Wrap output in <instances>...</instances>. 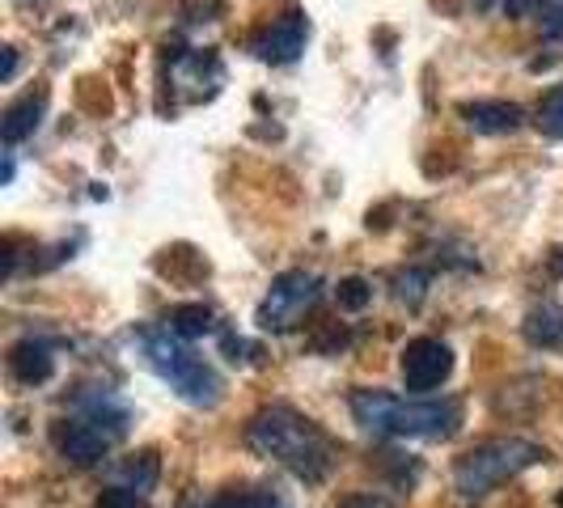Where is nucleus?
<instances>
[{
	"label": "nucleus",
	"mask_w": 563,
	"mask_h": 508,
	"mask_svg": "<svg viewBox=\"0 0 563 508\" xmlns=\"http://www.w3.org/2000/svg\"><path fill=\"white\" fill-rule=\"evenodd\" d=\"M335 297L343 310H365L368 301H373V284L361 280V276H347V280H339Z\"/></svg>",
	"instance_id": "17"
},
{
	"label": "nucleus",
	"mask_w": 563,
	"mask_h": 508,
	"mask_svg": "<svg viewBox=\"0 0 563 508\" xmlns=\"http://www.w3.org/2000/svg\"><path fill=\"white\" fill-rule=\"evenodd\" d=\"M43 111H47V89H34L26 98L9 102L4 114H0V136H4V144H22L26 136H34V128L43 123Z\"/></svg>",
	"instance_id": "12"
},
{
	"label": "nucleus",
	"mask_w": 563,
	"mask_h": 508,
	"mask_svg": "<svg viewBox=\"0 0 563 508\" xmlns=\"http://www.w3.org/2000/svg\"><path fill=\"white\" fill-rule=\"evenodd\" d=\"M395 284H398V301H407V306H420L423 288H428V276L411 267V272H398Z\"/></svg>",
	"instance_id": "18"
},
{
	"label": "nucleus",
	"mask_w": 563,
	"mask_h": 508,
	"mask_svg": "<svg viewBox=\"0 0 563 508\" xmlns=\"http://www.w3.org/2000/svg\"><path fill=\"white\" fill-rule=\"evenodd\" d=\"M462 119H466V128H475L483 136H508V132H517L526 123V111L517 102H500L496 98V102H466Z\"/></svg>",
	"instance_id": "11"
},
{
	"label": "nucleus",
	"mask_w": 563,
	"mask_h": 508,
	"mask_svg": "<svg viewBox=\"0 0 563 508\" xmlns=\"http://www.w3.org/2000/svg\"><path fill=\"white\" fill-rule=\"evenodd\" d=\"M166 327L183 339H203V335H212V331H217V318H212L208 306L191 301V306H174V310L166 313Z\"/></svg>",
	"instance_id": "14"
},
{
	"label": "nucleus",
	"mask_w": 563,
	"mask_h": 508,
	"mask_svg": "<svg viewBox=\"0 0 563 508\" xmlns=\"http://www.w3.org/2000/svg\"><path fill=\"white\" fill-rule=\"evenodd\" d=\"M141 343H144V356H148L153 373H157L162 382H169V390L178 398H187V402H196V407H217V402H221V390H225V386H221L217 368L208 365L203 356H196L183 335H174L169 327H162V331H144Z\"/></svg>",
	"instance_id": "5"
},
{
	"label": "nucleus",
	"mask_w": 563,
	"mask_h": 508,
	"mask_svg": "<svg viewBox=\"0 0 563 508\" xmlns=\"http://www.w3.org/2000/svg\"><path fill=\"white\" fill-rule=\"evenodd\" d=\"M183 508H288L272 487H221L183 496Z\"/></svg>",
	"instance_id": "10"
},
{
	"label": "nucleus",
	"mask_w": 563,
	"mask_h": 508,
	"mask_svg": "<svg viewBox=\"0 0 563 508\" xmlns=\"http://www.w3.org/2000/svg\"><path fill=\"white\" fill-rule=\"evenodd\" d=\"M9 373L22 382V386H43L52 373H56V356H52V343L43 339H22L9 347Z\"/></svg>",
	"instance_id": "9"
},
{
	"label": "nucleus",
	"mask_w": 563,
	"mask_h": 508,
	"mask_svg": "<svg viewBox=\"0 0 563 508\" xmlns=\"http://www.w3.org/2000/svg\"><path fill=\"white\" fill-rule=\"evenodd\" d=\"M157 475H162V462H157V453L144 450V453H132L119 471H114V487H128V492H136V496H148L153 487H157Z\"/></svg>",
	"instance_id": "13"
},
{
	"label": "nucleus",
	"mask_w": 563,
	"mask_h": 508,
	"mask_svg": "<svg viewBox=\"0 0 563 508\" xmlns=\"http://www.w3.org/2000/svg\"><path fill=\"white\" fill-rule=\"evenodd\" d=\"M526 339L534 347H563V306H542L526 318Z\"/></svg>",
	"instance_id": "15"
},
{
	"label": "nucleus",
	"mask_w": 563,
	"mask_h": 508,
	"mask_svg": "<svg viewBox=\"0 0 563 508\" xmlns=\"http://www.w3.org/2000/svg\"><path fill=\"white\" fill-rule=\"evenodd\" d=\"M538 128H542L547 136L563 141V85H555V89L538 102Z\"/></svg>",
	"instance_id": "16"
},
{
	"label": "nucleus",
	"mask_w": 563,
	"mask_h": 508,
	"mask_svg": "<svg viewBox=\"0 0 563 508\" xmlns=\"http://www.w3.org/2000/svg\"><path fill=\"white\" fill-rule=\"evenodd\" d=\"M560 267H563V254H560Z\"/></svg>",
	"instance_id": "23"
},
{
	"label": "nucleus",
	"mask_w": 563,
	"mask_h": 508,
	"mask_svg": "<svg viewBox=\"0 0 563 508\" xmlns=\"http://www.w3.org/2000/svg\"><path fill=\"white\" fill-rule=\"evenodd\" d=\"M538 22H542V34H547V38H563V0L547 4Z\"/></svg>",
	"instance_id": "20"
},
{
	"label": "nucleus",
	"mask_w": 563,
	"mask_h": 508,
	"mask_svg": "<svg viewBox=\"0 0 563 508\" xmlns=\"http://www.w3.org/2000/svg\"><path fill=\"white\" fill-rule=\"evenodd\" d=\"M246 445L272 462H280L284 471H292L301 483H322L335 471V441L301 411L292 407H263L246 423Z\"/></svg>",
	"instance_id": "1"
},
{
	"label": "nucleus",
	"mask_w": 563,
	"mask_h": 508,
	"mask_svg": "<svg viewBox=\"0 0 563 508\" xmlns=\"http://www.w3.org/2000/svg\"><path fill=\"white\" fill-rule=\"evenodd\" d=\"M128 423H132V411L111 395V390H85L77 395L73 411L56 423V450L77 462V466H89L128 437Z\"/></svg>",
	"instance_id": "3"
},
{
	"label": "nucleus",
	"mask_w": 563,
	"mask_h": 508,
	"mask_svg": "<svg viewBox=\"0 0 563 508\" xmlns=\"http://www.w3.org/2000/svg\"><path fill=\"white\" fill-rule=\"evenodd\" d=\"M13 73H18V52L4 47V81H13Z\"/></svg>",
	"instance_id": "22"
},
{
	"label": "nucleus",
	"mask_w": 563,
	"mask_h": 508,
	"mask_svg": "<svg viewBox=\"0 0 563 508\" xmlns=\"http://www.w3.org/2000/svg\"><path fill=\"white\" fill-rule=\"evenodd\" d=\"M306 38H310L306 13L297 4H288L272 26L251 34V56H258L263 64H292V59L306 52Z\"/></svg>",
	"instance_id": "7"
},
{
	"label": "nucleus",
	"mask_w": 563,
	"mask_h": 508,
	"mask_svg": "<svg viewBox=\"0 0 563 508\" xmlns=\"http://www.w3.org/2000/svg\"><path fill=\"white\" fill-rule=\"evenodd\" d=\"M352 416L373 437H428L445 441L462 423L457 398H398L386 390H356Z\"/></svg>",
	"instance_id": "2"
},
{
	"label": "nucleus",
	"mask_w": 563,
	"mask_h": 508,
	"mask_svg": "<svg viewBox=\"0 0 563 508\" xmlns=\"http://www.w3.org/2000/svg\"><path fill=\"white\" fill-rule=\"evenodd\" d=\"M402 382H407V390H437L441 382H450L453 373V352L450 343H441V339H411L407 347H402Z\"/></svg>",
	"instance_id": "8"
},
{
	"label": "nucleus",
	"mask_w": 563,
	"mask_h": 508,
	"mask_svg": "<svg viewBox=\"0 0 563 508\" xmlns=\"http://www.w3.org/2000/svg\"><path fill=\"white\" fill-rule=\"evenodd\" d=\"M538 462H547V450L538 441H526V437H492V441H479L475 450H466L453 466V487L462 500H483L492 496L500 483L517 479L521 471H530Z\"/></svg>",
	"instance_id": "4"
},
{
	"label": "nucleus",
	"mask_w": 563,
	"mask_h": 508,
	"mask_svg": "<svg viewBox=\"0 0 563 508\" xmlns=\"http://www.w3.org/2000/svg\"><path fill=\"white\" fill-rule=\"evenodd\" d=\"M98 508H144V496L128 492V487H107L98 496Z\"/></svg>",
	"instance_id": "19"
},
{
	"label": "nucleus",
	"mask_w": 563,
	"mask_h": 508,
	"mask_svg": "<svg viewBox=\"0 0 563 508\" xmlns=\"http://www.w3.org/2000/svg\"><path fill=\"white\" fill-rule=\"evenodd\" d=\"M318 297H322V280H318L313 272H301V267H297V272H284V276L272 280L267 297L258 301L254 322H258L263 331H272V335L297 331V327L313 313Z\"/></svg>",
	"instance_id": "6"
},
{
	"label": "nucleus",
	"mask_w": 563,
	"mask_h": 508,
	"mask_svg": "<svg viewBox=\"0 0 563 508\" xmlns=\"http://www.w3.org/2000/svg\"><path fill=\"white\" fill-rule=\"evenodd\" d=\"M339 508H395L386 496H373V492H361V496H347Z\"/></svg>",
	"instance_id": "21"
}]
</instances>
